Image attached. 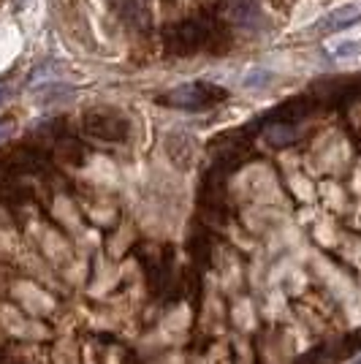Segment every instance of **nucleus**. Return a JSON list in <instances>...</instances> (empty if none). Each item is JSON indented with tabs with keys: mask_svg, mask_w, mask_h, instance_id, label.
<instances>
[{
	"mask_svg": "<svg viewBox=\"0 0 361 364\" xmlns=\"http://www.w3.org/2000/svg\"><path fill=\"white\" fill-rule=\"evenodd\" d=\"M226 92L215 85H207V82H188V85H180L171 92H166V104L177 109H188V112H198V109H207L217 101H223Z\"/></svg>",
	"mask_w": 361,
	"mask_h": 364,
	"instance_id": "nucleus-1",
	"label": "nucleus"
},
{
	"mask_svg": "<svg viewBox=\"0 0 361 364\" xmlns=\"http://www.w3.org/2000/svg\"><path fill=\"white\" fill-rule=\"evenodd\" d=\"M228 16L242 31H261L266 25V14L258 0H231L228 3Z\"/></svg>",
	"mask_w": 361,
	"mask_h": 364,
	"instance_id": "nucleus-2",
	"label": "nucleus"
},
{
	"mask_svg": "<svg viewBox=\"0 0 361 364\" xmlns=\"http://www.w3.org/2000/svg\"><path fill=\"white\" fill-rule=\"evenodd\" d=\"M356 19H361V0H356V3H345V6L334 9L331 14H326L323 19H318L316 31H320V33L340 31V28H347V25H353Z\"/></svg>",
	"mask_w": 361,
	"mask_h": 364,
	"instance_id": "nucleus-3",
	"label": "nucleus"
},
{
	"mask_svg": "<svg viewBox=\"0 0 361 364\" xmlns=\"http://www.w3.org/2000/svg\"><path fill=\"white\" fill-rule=\"evenodd\" d=\"M274 82V71L269 68H250L247 74L242 76V87L244 90H266Z\"/></svg>",
	"mask_w": 361,
	"mask_h": 364,
	"instance_id": "nucleus-4",
	"label": "nucleus"
},
{
	"mask_svg": "<svg viewBox=\"0 0 361 364\" xmlns=\"http://www.w3.org/2000/svg\"><path fill=\"white\" fill-rule=\"evenodd\" d=\"M296 136H299V131H296L293 125L277 122V125H269V128H266V139H269L271 144H291Z\"/></svg>",
	"mask_w": 361,
	"mask_h": 364,
	"instance_id": "nucleus-5",
	"label": "nucleus"
},
{
	"mask_svg": "<svg viewBox=\"0 0 361 364\" xmlns=\"http://www.w3.org/2000/svg\"><path fill=\"white\" fill-rule=\"evenodd\" d=\"M331 60H347V58H356L361 55V41H337L334 46L326 49Z\"/></svg>",
	"mask_w": 361,
	"mask_h": 364,
	"instance_id": "nucleus-6",
	"label": "nucleus"
},
{
	"mask_svg": "<svg viewBox=\"0 0 361 364\" xmlns=\"http://www.w3.org/2000/svg\"><path fill=\"white\" fill-rule=\"evenodd\" d=\"M14 131V120H0V141L9 136Z\"/></svg>",
	"mask_w": 361,
	"mask_h": 364,
	"instance_id": "nucleus-7",
	"label": "nucleus"
},
{
	"mask_svg": "<svg viewBox=\"0 0 361 364\" xmlns=\"http://www.w3.org/2000/svg\"><path fill=\"white\" fill-rule=\"evenodd\" d=\"M9 98V85H0V104Z\"/></svg>",
	"mask_w": 361,
	"mask_h": 364,
	"instance_id": "nucleus-8",
	"label": "nucleus"
},
{
	"mask_svg": "<svg viewBox=\"0 0 361 364\" xmlns=\"http://www.w3.org/2000/svg\"><path fill=\"white\" fill-rule=\"evenodd\" d=\"M356 364H361V359H356Z\"/></svg>",
	"mask_w": 361,
	"mask_h": 364,
	"instance_id": "nucleus-9",
	"label": "nucleus"
}]
</instances>
